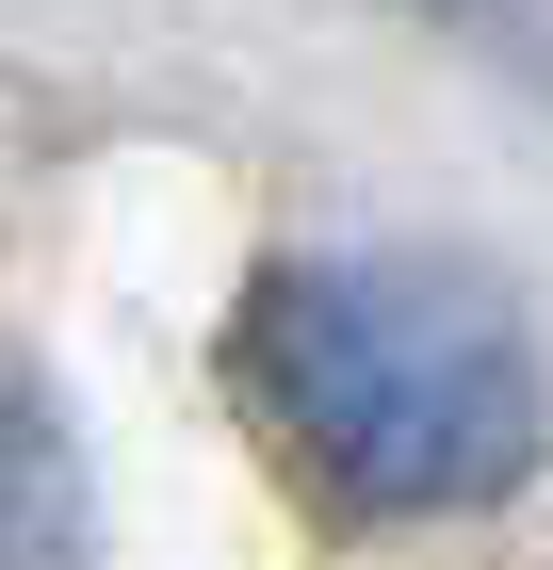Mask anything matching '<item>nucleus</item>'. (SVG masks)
<instances>
[{
  "instance_id": "obj_1",
  "label": "nucleus",
  "mask_w": 553,
  "mask_h": 570,
  "mask_svg": "<svg viewBox=\"0 0 553 570\" xmlns=\"http://www.w3.org/2000/svg\"><path fill=\"white\" fill-rule=\"evenodd\" d=\"M228 392L277 440V473L342 522H472L553 456V375L505 277L424 245H326L277 262L228 326Z\"/></svg>"
},
{
  "instance_id": "obj_2",
  "label": "nucleus",
  "mask_w": 553,
  "mask_h": 570,
  "mask_svg": "<svg viewBox=\"0 0 553 570\" xmlns=\"http://www.w3.org/2000/svg\"><path fill=\"white\" fill-rule=\"evenodd\" d=\"M82 554V456L33 392H0V570H66Z\"/></svg>"
}]
</instances>
